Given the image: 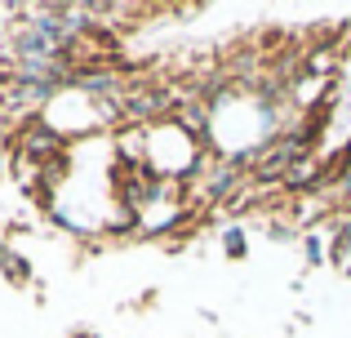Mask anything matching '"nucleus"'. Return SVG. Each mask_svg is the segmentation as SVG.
<instances>
[{"label":"nucleus","mask_w":351,"mask_h":338,"mask_svg":"<svg viewBox=\"0 0 351 338\" xmlns=\"http://www.w3.org/2000/svg\"><path fill=\"white\" fill-rule=\"evenodd\" d=\"M307 258L320 263V241H316V236H307Z\"/></svg>","instance_id":"4"},{"label":"nucleus","mask_w":351,"mask_h":338,"mask_svg":"<svg viewBox=\"0 0 351 338\" xmlns=\"http://www.w3.org/2000/svg\"><path fill=\"white\" fill-rule=\"evenodd\" d=\"M227 258H245V232H227Z\"/></svg>","instance_id":"2"},{"label":"nucleus","mask_w":351,"mask_h":338,"mask_svg":"<svg viewBox=\"0 0 351 338\" xmlns=\"http://www.w3.org/2000/svg\"><path fill=\"white\" fill-rule=\"evenodd\" d=\"M0 263H5V267H9V276H14V280H27V263L18 258V254H5V258H0Z\"/></svg>","instance_id":"3"},{"label":"nucleus","mask_w":351,"mask_h":338,"mask_svg":"<svg viewBox=\"0 0 351 338\" xmlns=\"http://www.w3.org/2000/svg\"><path fill=\"white\" fill-rule=\"evenodd\" d=\"M232 182H236V165L214 169V173H209V196H214V200H223L227 191H232Z\"/></svg>","instance_id":"1"}]
</instances>
